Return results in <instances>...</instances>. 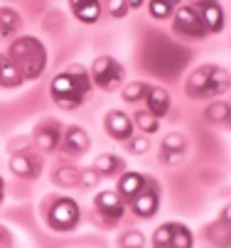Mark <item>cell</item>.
Returning <instances> with one entry per match:
<instances>
[{
  "mask_svg": "<svg viewBox=\"0 0 231 248\" xmlns=\"http://www.w3.org/2000/svg\"><path fill=\"white\" fill-rule=\"evenodd\" d=\"M91 91V79L86 74V69L81 64H72L67 66V72H59L52 84H49V93L54 98V103L62 111H74L86 101Z\"/></svg>",
  "mask_w": 231,
  "mask_h": 248,
  "instance_id": "obj_1",
  "label": "cell"
},
{
  "mask_svg": "<svg viewBox=\"0 0 231 248\" xmlns=\"http://www.w3.org/2000/svg\"><path fill=\"white\" fill-rule=\"evenodd\" d=\"M8 57L15 62L25 81L42 77V72L47 69V47L42 45V40L32 37V34H22V37L13 40L8 47Z\"/></svg>",
  "mask_w": 231,
  "mask_h": 248,
  "instance_id": "obj_2",
  "label": "cell"
},
{
  "mask_svg": "<svg viewBox=\"0 0 231 248\" xmlns=\"http://www.w3.org/2000/svg\"><path fill=\"white\" fill-rule=\"evenodd\" d=\"M79 219H81L79 204L74 199H69V197L54 199V204L47 209V224H49L52 231H59V233L74 231L79 226Z\"/></svg>",
  "mask_w": 231,
  "mask_h": 248,
  "instance_id": "obj_3",
  "label": "cell"
},
{
  "mask_svg": "<svg viewBox=\"0 0 231 248\" xmlns=\"http://www.w3.org/2000/svg\"><path fill=\"white\" fill-rule=\"evenodd\" d=\"M172 15H175V32L187 34V37H192V40H202L204 34H207V27H204L200 13H197L194 8L182 5V8H180L177 13H172Z\"/></svg>",
  "mask_w": 231,
  "mask_h": 248,
  "instance_id": "obj_4",
  "label": "cell"
},
{
  "mask_svg": "<svg viewBox=\"0 0 231 248\" xmlns=\"http://www.w3.org/2000/svg\"><path fill=\"white\" fill-rule=\"evenodd\" d=\"M62 123L59 121H45V123H40L37 125V130H35V143H37V148L42 150V153H54L57 148H59V143H62Z\"/></svg>",
  "mask_w": 231,
  "mask_h": 248,
  "instance_id": "obj_5",
  "label": "cell"
},
{
  "mask_svg": "<svg viewBox=\"0 0 231 248\" xmlns=\"http://www.w3.org/2000/svg\"><path fill=\"white\" fill-rule=\"evenodd\" d=\"M59 148L67 153V155H84L89 148H91V138L84 128L79 125H69L67 130L62 133V143Z\"/></svg>",
  "mask_w": 231,
  "mask_h": 248,
  "instance_id": "obj_6",
  "label": "cell"
},
{
  "mask_svg": "<svg viewBox=\"0 0 231 248\" xmlns=\"http://www.w3.org/2000/svg\"><path fill=\"white\" fill-rule=\"evenodd\" d=\"M133 128H136V123L130 121L128 113H123V111H108V116H106V133L113 140H118V143L130 140V138H133Z\"/></svg>",
  "mask_w": 231,
  "mask_h": 248,
  "instance_id": "obj_7",
  "label": "cell"
},
{
  "mask_svg": "<svg viewBox=\"0 0 231 248\" xmlns=\"http://www.w3.org/2000/svg\"><path fill=\"white\" fill-rule=\"evenodd\" d=\"M194 10L200 13V17H202L207 32H221V30H224V25H226V20H224V8L216 3V0H200Z\"/></svg>",
  "mask_w": 231,
  "mask_h": 248,
  "instance_id": "obj_8",
  "label": "cell"
},
{
  "mask_svg": "<svg viewBox=\"0 0 231 248\" xmlns=\"http://www.w3.org/2000/svg\"><path fill=\"white\" fill-rule=\"evenodd\" d=\"M96 209L101 211V214L108 219V221H118L121 217H123V211H125V206H123V197L118 194V192H113V189H106V192H101L96 197Z\"/></svg>",
  "mask_w": 231,
  "mask_h": 248,
  "instance_id": "obj_9",
  "label": "cell"
},
{
  "mask_svg": "<svg viewBox=\"0 0 231 248\" xmlns=\"http://www.w3.org/2000/svg\"><path fill=\"white\" fill-rule=\"evenodd\" d=\"M130 206H133V214L140 219H150L155 217V211L160 206V194L155 189H140L133 199H130Z\"/></svg>",
  "mask_w": 231,
  "mask_h": 248,
  "instance_id": "obj_10",
  "label": "cell"
},
{
  "mask_svg": "<svg viewBox=\"0 0 231 248\" xmlns=\"http://www.w3.org/2000/svg\"><path fill=\"white\" fill-rule=\"evenodd\" d=\"M42 170V162L35 157V155H15L10 157V172L15 177H22V180H35Z\"/></svg>",
  "mask_w": 231,
  "mask_h": 248,
  "instance_id": "obj_11",
  "label": "cell"
},
{
  "mask_svg": "<svg viewBox=\"0 0 231 248\" xmlns=\"http://www.w3.org/2000/svg\"><path fill=\"white\" fill-rule=\"evenodd\" d=\"M148 187V177L145 174H140V172H123L121 174V180H118V194L123 197V199H133L140 189H145Z\"/></svg>",
  "mask_w": 231,
  "mask_h": 248,
  "instance_id": "obj_12",
  "label": "cell"
},
{
  "mask_svg": "<svg viewBox=\"0 0 231 248\" xmlns=\"http://www.w3.org/2000/svg\"><path fill=\"white\" fill-rule=\"evenodd\" d=\"M145 103H148V111L155 113L157 118H162L165 113L170 111V91L162 89V86H150L145 93Z\"/></svg>",
  "mask_w": 231,
  "mask_h": 248,
  "instance_id": "obj_13",
  "label": "cell"
},
{
  "mask_svg": "<svg viewBox=\"0 0 231 248\" xmlns=\"http://www.w3.org/2000/svg\"><path fill=\"white\" fill-rule=\"evenodd\" d=\"M231 89V74L226 72L224 66H212V74H209V86L204 98H216L221 93H226Z\"/></svg>",
  "mask_w": 231,
  "mask_h": 248,
  "instance_id": "obj_14",
  "label": "cell"
},
{
  "mask_svg": "<svg viewBox=\"0 0 231 248\" xmlns=\"http://www.w3.org/2000/svg\"><path fill=\"white\" fill-rule=\"evenodd\" d=\"M25 84V77L20 74V69L15 66V62L5 54L0 57V86L3 89H17Z\"/></svg>",
  "mask_w": 231,
  "mask_h": 248,
  "instance_id": "obj_15",
  "label": "cell"
},
{
  "mask_svg": "<svg viewBox=\"0 0 231 248\" xmlns=\"http://www.w3.org/2000/svg\"><path fill=\"white\" fill-rule=\"evenodd\" d=\"M209 74H212V66H200L194 69L187 79V93L192 98H204L207 86H209Z\"/></svg>",
  "mask_w": 231,
  "mask_h": 248,
  "instance_id": "obj_16",
  "label": "cell"
},
{
  "mask_svg": "<svg viewBox=\"0 0 231 248\" xmlns=\"http://www.w3.org/2000/svg\"><path fill=\"white\" fill-rule=\"evenodd\" d=\"M81 180V170H77L74 165H59L52 172V182L59 187H79Z\"/></svg>",
  "mask_w": 231,
  "mask_h": 248,
  "instance_id": "obj_17",
  "label": "cell"
},
{
  "mask_svg": "<svg viewBox=\"0 0 231 248\" xmlns=\"http://www.w3.org/2000/svg\"><path fill=\"white\" fill-rule=\"evenodd\" d=\"M20 13L10 5H3L0 8V37H13L20 27Z\"/></svg>",
  "mask_w": 231,
  "mask_h": 248,
  "instance_id": "obj_18",
  "label": "cell"
},
{
  "mask_svg": "<svg viewBox=\"0 0 231 248\" xmlns=\"http://www.w3.org/2000/svg\"><path fill=\"white\" fill-rule=\"evenodd\" d=\"M93 167L101 172V174H118V172L125 170V162H123L118 155H113V153H104V155L96 157Z\"/></svg>",
  "mask_w": 231,
  "mask_h": 248,
  "instance_id": "obj_19",
  "label": "cell"
},
{
  "mask_svg": "<svg viewBox=\"0 0 231 248\" xmlns=\"http://www.w3.org/2000/svg\"><path fill=\"white\" fill-rule=\"evenodd\" d=\"M72 13H74V17H77L79 22L93 25V22H98V17H101V3H98V0H89V3L74 8Z\"/></svg>",
  "mask_w": 231,
  "mask_h": 248,
  "instance_id": "obj_20",
  "label": "cell"
},
{
  "mask_svg": "<svg viewBox=\"0 0 231 248\" xmlns=\"http://www.w3.org/2000/svg\"><path fill=\"white\" fill-rule=\"evenodd\" d=\"M204 116H207V121H209V123H214V125L226 123V121L231 118V106H229L226 101H212V103L207 106Z\"/></svg>",
  "mask_w": 231,
  "mask_h": 248,
  "instance_id": "obj_21",
  "label": "cell"
},
{
  "mask_svg": "<svg viewBox=\"0 0 231 248\" xmlns=\"http://www.w3.org/2000/svg\"><path fill=\"white\" fill-rule=\"evenodd\" d=\"M194 246V236L185 224H172V238H170V248H192Z\"/></svg>",
  "mask_w": 231,
  "mask_h": 248,
  "instance_id": "obj_22",
  "label": "cell"
},
{
  "mask_svg": "<svg viewBox=\"0 0 231 248\" xmlns=\"http://www.w3.org/2000/svg\"><path fill=\"white\" fill-rule=\"evenodd\" d=\"M123 79H125V69H123V64H118V62L113 59V64H111V69H108V74H106L101 89H104V91H116V89H121Z\"/></svg>",
  "mask_w": 231,
  "mask_h": 248,
  "instance_id": "obj_23",
  "label": "cell"
},
{
  "mask_svg": "<svg viewBox=\"0 0 231 248\" xmlns=\"http://www.w3.org/2000/svg\"><path fill=\"white\" fill-rule=\"evenodd\" d=\"M133 118H136L133 123H136L143 133H148V135H150V133H157V128H160V118H157L155 113H150L148 108L136 111V116H133Z\"/></svg>",
  "mask_w": 231,
  "mask_h": 248,
  "instance_id": "obj_24",
  "label": "cell"
},
{
  "mask_svg": "<svg viewBox=\"0 0 231 248\" xmlns=\"http://www.w3.org/2000/svg\"><path fill=\"white\" fill-rule=\"evenodd\" d=\"M111 64H113V57H98V59L93 62V66H91V79H93V84H96L98 89H101V84H104V79H106V74H108Z\"/></svg>",
  "mask_w": 231,
  "mask_h": 248,
  "instance_id": "obj_25",
  "label": "cell"
},
{
  "mask_svg": "<svg viewBox=\"0 0 231 248\" xmlns=\"http://www.w3.org/2000/svg\"><path fill=\"white\" fill-rule=\"evenodd\" d=\"M148 89H150V86H148L145 81H130V84L123 86V98H125L128 103H136V101L145 98Z\"/></svg>",
  "mask_w": 231,
  "mask_h": 248,
  "instance_id": "obj_26",
  "label": "cell"
},
{
  "mask_svg": "<svg viewBox=\"0 0 231 248\" xmlns=\"http://www.w3.org/2000/svg\"><path fill=\"white\" fill-rule=\"evenodd\" d=\"M148 10H150V15H153L155 20H168V17H172V13H175V5L165 3V0H150Z\"/></svg>",
  "mask_w": 231,
  "mask_h": 248,
  "instance_id": "obj_27",
  "label": "cell"
},
{
  "mask_svg": "<svg viewBox=\"0 0 231 248\" xmlns=\"http://www.w3.org/2000/svg\"><path fill=\"white\" fill-rule=\"evenodd\" d=\"M187 145V138L182 133H170L162 138V150H175V153H182Z\"/></svg>",
  "mask_w": 231,
  "mask_h": 248,
  "instance_id": "obj_28",
  "label": "cell"
},
{
  "mask_svg": "<svg viewBox=\"0 0 231 248\" xmlns=\"http://www.w3.org/2000/svg\"><path fill=\"white\" fill-rule=\"evenodd\" d=\"M170 238H172V224H165V226L155 229V233H153V246H157V248H170Z\"/></svg>",
  "mask_w": 231,
  "mask_h": 248,
  "instance_id": "obj_29",
  "label": "cell"
},
{
  "mask_svg": "<svg viewBox=\"0 0 231 248\" xmlns=\"http://www.w3.org/2000/svg\"><path fill=\"white\" fill-rule=\"evenodd\" d=\"M118 246H125V248H143L145 246V236L140 231H128L118 238Z\"/></svg>",
  "mask_w": 231,
  "mask_h": 248,
  "instance_id": "obj_30",
  "label": "cell"
},
{
  "mask_svg": "<svg viewBox=\"0 0 231 248\" xmlns=\"http://www.w3.org/2000/svg\"><path fill=\"white\" fill-rule=\"evenodd\" d=\"M128 0H108V15L113 20H123L128 15Z\"/></svg>",
  "mask_w": 231,
  "mask_h": 248,
  "instance_id": "obj_31",
  "label": "cell"
},
{
  "mask_svg": "<svg viewBox=\"0 0 231 248\" xmlns=\"http://www.w3.org/2000/svg\"><path fill=\"white\" fill-rule=\"evenodd\" d=\"M98 177H101V172H98L96 167H86V170H81V180H79V185L86 187V189H91V187L98 185Z\"/></svg>",
  "mask_w": 231,
  "mask_h": 248,
  "instance_id": "obj_32",
  "label": "cell"
},
{
  "mask_svg": "<svg viewBox=\"0 0 231 248\" xmlns=\"http://www.w3.org/2000/svg\"><path fill=\"white\" fill-rule=\"evenodd\" d=\"M150 150V140L148 138H133L130 140V153H136V155H143V153H148Z\"/></svg>",
  "mask_w": 231,
  "mask_h": 248,
  "instance_id": "obj_33",
  "label": "cell"
},
{
  "mask_svg": "<svg viewBox=\"0 0 231 248\" xmlns=\"http://www.w3.org/2000/svg\"><path fill=\"white\" fill-rule=\"evenodd\" d=\"M221 221L231 226V204H226V206H224V211H221Z\"/></svg>",
  "mask_w": 231,
  "mask_h": 248,
  "instance_id": "obj_34",
  "label": "cell"
},
{
  "mask_svg": "<svg viewBox=\"0 0 231 248\" xmlns=\"http://www.w3.org/2000/svg\"><path fill=\"white\" fill-rule=\"evenodd\" d=\"M0 243H10V233H8V229H3V226H0Z\"/></svg>",
  "mask_w": 231,
  "mask_h": 248,
  "instance_id": "obj_35",
  "label": "cell"
},
{
  "mask_svg": "<svg viewBox=\"0 0 231 248\" xmlns=\"http://www.w3.org/2000/svg\"><path fill=\"white\" fill-rule=\"evenodd\" d=\"M145 3V0H128V8H133V10H138L140 5Z\"/></svg>",
  "mask_w": 231,
  "mask_h": 248,
  "instance_id": "obj_36",
  "label": "cell"
},
{
  "mask_svg": "<svg viewBox=\"0 0 231 248\" xmlns=\"http://www.w3.org/2000/svg\"><path fill=\"white\" fill-rule=\"evenodd\" d=\"M84 3H89V0H69V5H72V10H74V8H79V5H84Z\"/></svg>",
  "mask_w": 231,
  "mask_h": 248,
  "instance_id": "obj_37",
  "label": "cell"
},
{
  "mask_svg": "<svg viewBox=\"0 0 231 248\" xmlns=\"http://www.w3.org/2000/svg\"><path fill=\"white\" fill-rule=\"evenodd\" d=\"M165 3H170V5H180V0H165Z\"/></svg>",
  "mask_w": 231,
  "mask_h": 248,
  "instance_id": "obj_38",
  "label": "cell"
},
{
  "mask_svg": "<svg viewBox=\"0 0 231 248\" xmlns=\"http://www.w3.org/2000/svg\"><path fill=\"white\" fill-rule=\"evenodd\" d=\"M0 192H5V182H3V177H0Z\"/></svg>",
  "mask_w": 231,
  "mask_h": 248,
  "instance_id": "obj_39",
  "label": "cell"
},
{
  "mask_svg": "<svg viewBox=\"0 0 231 248\" xmlns=\"http://www.w3.org/2000/svg\"><path fill=\"white\" fill-rule=\"evenodd\" d=\"M0 204H3V192H0Z\"/></svg>",
  "mask_w": 231,
  "mask_h": 248,
  "instance_id": "obj_40",
  "label": "cell"
},
{
  "mask_svg": "<svg viewBox=\"0 0 231 248\" xmlns=\"http://www.w3.org/2000/svg\"><path fill=\"white\" fill-rule=\"evenodd\" d=\"M0 57H3V54H0Z\"/></svg>",
  "mask_w": 231,
  "mask_h": 248,
  "instance_id": "obj_41",
  "label": "cell"
}]
</instances>
